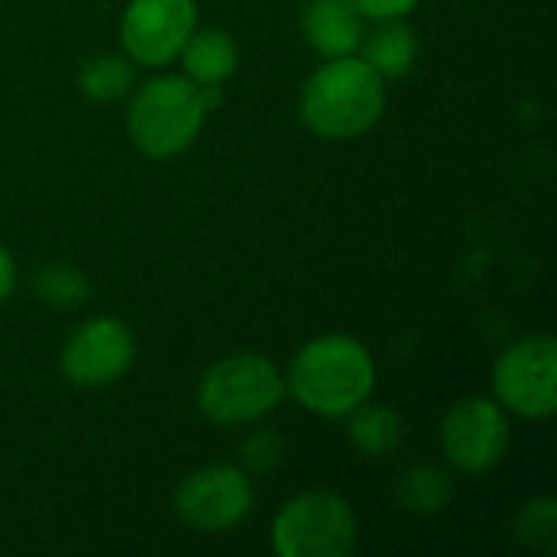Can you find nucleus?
I'll use <instances>...</instances> for the list:
<instances>
[{
	"label": "nucleus",
	"mask_w": 557,
	"mask_h": 557,
	"mask_svg": "<svg viewBox=\"0 0 557 557\" xmlns=\"http://www.w3.org/2000/svg\"><path fill=\"white\" fill-rule=\"evenodd\" d=\"M287 395L281 369L261 352H235L199 379V411L219 428H248L268 418Z\"/></svg>",
	"instance_id": "obj_4"
},
{
	"label": "nucleus",
	"mask_w": 557,
	"mask_h": 557,
	"mask_svg": "<svg viewBox=\"0 0 557 557\" xmlns=\"http://www.w3.org/2000/svg\"><path fill=\"white\" fill-rule=\"evenodd\" d=\"M352 3L362 13V20H375V23H382V20H405L418 7V0H352Z\"/></svg>",
	"instance_id": "obj_20"
},
{
	"label": "nucleus",
	"mask_w": 557,
	"mask_h": 557,
	"mask_svg": "<svg viewBox=\"0 0 557 557\" xmlns=\"http://www.w3.org/2000/svg\"><path fill=\"white\" fill-rule=\"evenodd\" d=\"M346 418H349V428H346L349 444H352L362 457H372V460L388 457V454H395V450L401 447V441H405V424H401V418H398L392 408H385V405H369V401H362V405H359L356 411H349Z\"/></svg>",
	"instance_id": "obj_14"
},
{
	"label": "nucleus",
	"mask_w": 557,
	"mask_h": 557,
	"mask_svg": "<svg viewBox=\"0 0 557 557\" xmlns=\"http://www.w3.org/2000/svg\"><path fill=\"white\" fill-rule=\"evenodd\" d=\"M78 88L91 101H114L124 98L134 88V62L127 55H95L82 65L78 72Z\"/></svg>",
	"instance_id": "obj_16"
},
{
	"label": "nucleus",
	"mask_w": 557,
	"mask_h": 557,
	"mask_svg": "<svg viewBox=\"0 0 557 557\" xmlns=\"http://www.w3.org/2000/svg\"><path fill=\"white\" fill-rule=\"evenodd\" d=\"M13 287H16V261H13V255L0 245V304L13 294Z\"/></svg>",
	"instance_id": "obj_21"
},
{
	"label": "nucleus",
	"mask_w": 557,
	"mask_h": 557,
	"mask_svg": "<svg viewBox=\"0 0 557 557\" xmlns=\"http://www.w3.org/2000/svg\"><path fill=\"white\" fill-rule=\"evenodd\" d=\"M375 382L379 372L372 352L346 333L310 339L304 349H297L284 375L287 395L320 418H346L372 398Z\"/></svg>",
	"instance_id": "obj_1"
},
{
	"label": "nucleus",
	"mask_w": 557,
	"mask_h": 557,
	"mask_svg": "<svg viewBox=\"0 0 557 557\" xmlns=\"http://www.w3.org/2000/svg\"><path fill=\"white\" fill-rule=\"evenodd\" d=\"M33 290L36 297L46 304V307H55V310H75L85 304L88 297V277L75 268V264H65V261H52V264H42L36 274H33Z\"/></svg>",
	"instance_id": "obj_17"
},
{
	"label": "nucleus",
	"mask_w": 557,
	"mask_h": 557,
	"mask_svg": "<svg viewBox=\"0 0 557 557\" xmlns=\"http://www.w3.org/2000/svg\"><path fill=\"white\" fill-rule=\"evenodd\" d=\"M359 542L352 506L326 490H307L281 506L271 525L277 557H349Z\"/></svg>",
	"instance_id": "obj_5"
},
{
	"label": "nucleus",
	"mask_w": 557,
	"mask_h": 557,
	"mask_svg": "<svg viewBox=\"0 0 557 557\" xmlns=\"http://www.w3.org/2000/svg\"><path fill=\"white\" fill-rule=\"evenodd\" d=\"M255 506L251 473L235 463H209L186 473L173 493L176 519L202 535L232 532L248 519Z\"/></svg>",
	"instance_id": "obj_6"
},
{
	"label": "nucleus",
	"mask_w": 557,
	"mask_h": 557,
	"mask_svg": "<svg viewBox=\"0 0 557 557\" xmlns=\"http://www.w3.org/2000/svg\"><path fill=\"white\" fill-rule=\"evenodd\" d=\"M209 117L202 85L186 75H157L131 98L127 134L150 160H170L193 147Z\"/></svg>",
	"instance_id": "obj_3"
},
{
	"label": "nucleus",
	"mask_w": 557,
	"mask_h": 557,
	"mask_svg": "<svg viewBox=\"0 0 557 557\" xmlns=\"http://www.w3.org/2000/svg\"><path fill=\"white\" fill-rule=\"evenodd\" d=\"M134 333L114 317H91L78 323L62 346V375L78 388H104L134 366Z\"/></svg>",
	"instance_id": "obj_10"
},
{
	"label": "nucleus",
	"mask_w": 557,
	"mask_h": 557,
	"mask_svg": "<svg viewBox=\"0 0 557 557\" xmlns=\"http://www.w3.org/2000/svg\"><path fill=\"white\" fill-rule=\"evenodd\" d=\"M362 59L382 78H401L418 62V33L405 20H382L375 33L362 36Z\"/></svg>",
	"instance_id": "obj_13"
},
{
	"label": "nucleus",
	"mask_w": 557,
	"mask_h": 557,
	"mask_svg": "<svg viewBox=\"0 0 557 557\" xmlns=\"http://www.w3.org/2000/svg\"><path fill=\"white\" fill-rule=\"evenodd\" d=\"M300 29L310 49L323 59L352 55L366 36L362 13L352 0H307L300 10Z\"/></svg>",
	"instance_id": "obj_11"
},
{
	"label": "nucleus",
	"mask_w": 557,
	"mask_h": 557,
	"mask_svg": "<svg viewBox=\"0 0 557 557\" xmlns=\"http://www.w3.org/2000/svg\"><path fill=\"white\" fill-rule=\"evenodd\" d=\"M385 114V78L362 55L326 59L300 88V121L323 140H356Z\"/></svg>",
	"instance_id": "obj_2"
},
{
	"label": "nucleus",
	"mask_w": 557,
	"mask_h": 557,
	"mask_svg": "<svg viewBox=\"0 0 557 557\" xmlns=\"http://www.w3.org/2000/svg\"><path fill=\"white\" fill-rule=\"evenodd\" d=\"M196 0H131L121 16V46L134 65L163 69L196 33Z\"/></svg>",
	"instance_id": "obj_9"
},
{
	"label": "nucleus",
	"mask_w": 557,
	"mask_h": 557,
	"mask_svg": "<svg viewBox=\"0 0 557 557\" xmlns=\"http://www.w3.org/2000/svg\"><path fill=\"white\" fill-rule=\"evenodd\" d=\"M395 499L405 512L414 516H437L454 499V483L444 470L431 463L408 467L395 483Z\"/></svg>",
	"instance_id": "obj_15"
},
{
	"label": "nucleus",
	"mask_w": 557,
	"mask_h": 557,
	"mask_svg": "<svg viewBox=\"0 0 557 557\" xmlns=\"http://www.w3.org/2000/svg\"><path fill=\"white\" fill-rule=\"evenodd\" d=\"M516 535L525 548L552 555L557 548V499L555 496H542V499H529L519 516H516Z\"/></svg>",
	"instance_id": "obj_18"
},
{
	"label": "nucleus",
	"mask_w": 557,
	"mask_h": 557,
	"mask_svg": "<svg viewBox=\"0 0 557 557\" xmlns=\"http://www.w3.org/2000/svg\"><path fill=\"white\" fill-rule=\"evenodd\" d=\"M183 75L196 85H225L238 69V42L225 29H196L183 52Z\"/></svg>",
	"instance_id": "obj_12"
},
{
	"label": "nucleus",
	"mask_w": 557,
	"mask_h": 557,
	"mask_svg": "<svg viewBox=\"0 0 557 557\" xmlns=\"http://www.w3.org/2000/svg\"><path fill=\"white\" fill-rule=\"evenodd\" d=\"M441 447L454 470L483 476L496 470L509 450V418L496 398H460L441 424Z\"/></svg>",
	"instance_id": "obj_8"
},
{
	"label": "nucleus",
	"mask_w": 557,
	"mask_h": 557,
	"mask_svg": "<svg viewBox=\"0 0 557 557\" xmlns=\"http://www.w3.org/2000/svg\"><path fill=\"white\" fill-rule=\"evenodd\" d=\"M284 460V441L274 431H255L242 444V470L245 473H268Z\"/></svg>",
	"instance_id": "obj_19"
},
{
	"label": "nucleus",
	"mask_w": 557,
	"mask_h": 557,
	"mask_svg": "<svg viewBox=\"0 0 557 557\" xmlns=\"http://www.w3.org/2000/svg\"><path fill=\"white\" fill-rule=\"evenodd\" d=\"M496 401L532 421H545L557 411V343L552 333L525 336L512 343L493 369Z\"/></svg>",
	"instance_id": "obj_7"
}]
</instances>
